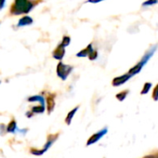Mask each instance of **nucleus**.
<instances>
[{
	"instance_id": "nucleus-2",
	"label": "nucleus",
	"mask_w": 158,
	"mask_h": 158,
	"mask_svg": "<svg viewBox=\"0 0 158 158\" xmlns=\"http://www.w3.org/2000/svg\"><path fill=\"white\" fill-rule=\"evenodd\" d=\"M58 134H56V135H49L48 136V142L45 144V147L41 150V151H36V150H35V149H32L31 150V152L33 153V154H35V155H41V154H43L45 152H47L48 149H49V147L53 144V142L57 139V138H58Z\"/></svg>"
},
{
	"instance_id": "nucleus-11",
	"label": "nucleus",
	"mask_w": 158,
	"mask_h": 158,
	"mask_svg": "<svg viewBox=\"0 0 158 158\" xmlns=\"http://www.w3.org/2000/svg\"><path fill=\"white\" fill-rule=\"evenodd\" d=\"M92 51H93L92 46L91 45H89V47L87 48H85L84 50L80 51V52L77 54V57H86V56H89Z\"/></svg>"
},
{
	"instance_id": "nucleus-8",
	"label": "nucleus",
	"mask_w": 158,
	"mask_h": 158,
	"mask_svg": "<svg viewBox=\"0 0 158 158\" xmlns=\"http://www.w3.org/2000/svg\"><path fill=\"white\" fill-rule=\"evenodd\" d=\"M142 68H143V65H142L141 63L138 62L134 67H132V68L128 71V73H129L131 76H134L135 74L139 73L141 71V69H142Z\"/></svg>"
},
{
	"instance_id": "nucleus-22",
	"label": "nucleus",
	"mask_w": 158,
	"mask_h": 158,
	"mask_svg": "<svg viewBox=\"0 0 158 158\" xmlns=\"http://www.w3.org/2000/svg\"><path fill=\"white\" fill-rule=\"evenodd\" d=\"M143 158H158V152H156L155 153H152V154L146 155Z\"/></svg>"
},
{
	"instance_id": "nucleus-6",
	"label": "nucleus",
	"mask_w": 158,
	"mask_h": 158,
	"mask_svg": "<svg viewBox=\"0 0 158 158\" xmlns=\"http://www.w3.org/2000/svg\"><path fill=\"white\" fill-rule=\"evenodd\" d=\"M131 77L132 76L129 73H126V74H123L121 76L115 77L114 80H113V86L114 87H119V86L125 84L127 80H129Z\"/></svg>"
},
{
	"instance_id": "nucleus-9",
	"label": "nucleus",
	"mask_w": 158,
	"mask_h": 158,
	"mask_svg": "<svg viewBox=\"0 0 158 158\" xmlns=\"http://www.w3.org/2000/svg\"><path fill=\"white\" fill-rule=\"evenodd\" d=\"M33 20L31 17L29 16H24L23 17L20 21H19V26H26V25H30L32 24Z\"/></svg>"
},
{
	"instance_id": "nucleus-13",
	"label": "nucleus",
	"mask_w": 158,
	"mask_h": 158,
	"mask_svg": "<svg viewBox=\"0 0 158 158\" xmlns=\"http://www.w3.org/2000/svg\"><path fill=\"white\" fill-rule=\"evenodd\" d=\"M16 128H17V123H16L15 120H12V121L9 124V126H8L7 131H8V132H10V133H13V132H15Z\"/></svg>"
},
{
	"instance_id": "nucleus-10",
	"label": "nucleus",
	"mask_w": 158,
	"mask_h": 158,
	"mask_svg": "<svg viewBox=\"0 0 158 158\" xmlns=\"http://www.w3.org/2000/svg\"><path fill=\"white\" fill-rule=\"evenodd\" d=\"M47 104H48V114H50L53 109H54V106H55V102H54V99L52 98V96H49L47 98Z\"/></svg>"
},
{
	"instance_id": "nucleus-20",
	"label": "nucleus",
	"mask_w": 158,
	"mask_h": 158,
	"mask_svg": "<svg viewBox=\"0 0 158 158\" xmlns=\"http://www.w3.org/2000/svg\"><path fill=\"white\" fill-rule=\"evenodd\" d=\"M69 44H70V37H69V36H65V37H63L62 43H61L60 45H62V46L65 48V47H67Z\"/></svg>"
},
{
	"instance_id": "nucleus-25",
	"label": "nucleus",
	"mask_w": 158,
	"mask_h": 158,
	"mask_svg": "<svg viewBox=\"0 0 158 158\" xmlns=\"http://www.w3.org/2000/svg\"><path fill=\"white\" fill-rule=\"evenodd\" d=\"M0 83H1V82H0Z\"/></svg>"
},
{
	"instance_id": "nucleus-18",
	"label": "nucleus",
	"mask_w": 158,
	"mask_h": 158,
	"mask_svg": "<svg viewBox=\"0 0 158 158\" xmlns=\"http://www.w3.org/2000/svg\"><path fill=\"white\" fill-rule=\"evenodd\" d=\"M152 100H153L154 102H157V101H158V84L154 87V89H153V90H152Z\"/></svg>"
},
{
	"instance_id": "nucleus-4",
	"label": "nucleus",
	"mask_w": 158,
	"mask_h": 158,
	"mask_svg": "<svg viewBox=\"0 0 158 158\" xmlns=\"http://www.w3.org/2000/svg\"><path fill=\"white\" fill-rule=\"evenodd\" d=\"M157 48H158V45H153V46H152L146 52H145V54L143 55V57L141 58V60L139 61V63H141L143 66L150 60V59L154 55V53H155V51L157 50Z\"/></svg>"
},
{
	"instance_id": "nucleus-1",
	"label": "nucleus",
	"mask_w": 158,
	"mask_h": 158,
	"mask_svg": "<svg viewBox=\"0 0 158 158\" xmlns=\"http://www.w3.org/2000/svg\"><path fill=\"white\" fill-rule=\"evenodd\" d=\"M33 3L29 2L28 0H15V5L12 8V13L22 14L29 12L33 8Z\"/></svg>"
},
{
	"instance_id": "nucleus-12",
	"label": "nucleus",
	"mask_w": 158,
	"mask_h": 158,
	"mask_svg": "<svg viewBox=\"0 0 158 158\" xmlns=\"http://www.w3.org/2000/svg\"><path fill=\"white\" fill-rule=\"evenodd\" d=\"M78 108H79V107H76V108L73 109V110H72L70 113H68V114H67V117H66V119H65V123H66L67 125H70V124H71V122H72V119H73V115L75 114V113L77 112Z\"/></svg>"
},
{
	"instance_id": "nucleus-24",
	"label": "nucleus",
	"mask_w": 158,
	"mask_h": 158,
	"mask_svg": "<svg viewBox=\"0 0 158 158\" xmlns=\"http://www.w3.org/2000/svg\"><path fill=\"white\" fill-rule=\"evenodd\" d=\"M4 2H5V0H0V8H2L4 6Z\"/></svg>"
},
{
	"instance_id": "nucleus-14",
	"label": "nucleus",
	"mask_w": 158,
	"mask_h": 158,
	"mask_svg": "<svg viewBox=\"0 0 158 158\" xmlns=\"http://www.w3.org/2000/svg\"><path fill=\"white\" fill-rule=\"evenodd\" d=\"M152 83H150V82H146V83L144 84L143 88H142V90H141L140 94H141V95H145V94H147V93L150 91V89H151V88H152Z\"/></svg>"
},
{
	"instance_id": "nucleus-7",
	"label": "nucleus",
	"mask_w": 158,
	"mask_h": 158,
	"mask_svg": "<svg viewBox=\"0 0 158 158\" xmlns=\"http://www.w3.org/2000/svg\"><path fill=\"white\" fill-rule=\"evenodd\" d=\"M64 53H65V50H64V47L62 45H60L56 49L55 51L53 52V57L57 60H61L64 56Z\"/></svg>"
},
{
	"instance_id": "nucleus-16",
	"label": "nucleus",
	"mask_w": 158,
	"mask_h": 158,
	"mask_svg": "<svg viewBox=\"0 0 158 158\" xmlns=\"http://www.w3.org/2000/svg\"><path fill=\"white\" fill-rule=\"evenodd\" d=\"M28 101H29V102H39L42 105H44V102H45L44 98H43V97H41V96H34V97H30V98L28 99Z\"/></svg>"
},
{
	"instance_id": "nucleus-15",
	"label": "nucleus",
	"mask_w": 158,
	"mask_h": 158,
	"mask_svg": "<svg viewBox=\"0 0 158 158\" xmlns=\"http://www.w3.org/2000/svg\"><path fill=\"white\" fill-rule=\"evenodd\" d=\"M129 93V91L128 90H125V91H121L120 93H118L117 95H116V99L118 100V101H120V102H123L126 98H127V94Z\"/></svg>"
},
{
	"instance_id": "nucleus-17",
	"label": "nucleus",
	"mask_w": 158,
	"mask_h": 158,
	"mask_svg": "<svg viewBox=\"0 0 158 158\" xmlns=\"http://www.w3.org/2000/svg\"><path fill=\"white\" fill-rule=\"evenodd\" d=\"M158 4V0H146L145 2L142 3V7H148V6H153Z\"/></svg>"
},
{
	"instance_id": "nucleus-19",
	"label": "nucleus",
	"mask_w": 158,
	"mask_h": 158,
	"mask_svg": "<svg viewBox=\"0 0 158 158\" xmlns=\"http://www.w3.org/2000/svg\"><path fill=\"white\" fill-rule=\"evenodd\" d=\"M32 111H33V113H39V114H41V113H43L45 111V106L44 105H41V106L34 107Z\"/></svg>"
},
{
	"instance_id": "nucleus-3",
	"label": "nucleus",
	"mask_w": 158,
	"mask_h": 158,
	"mask_svg": "<svg viewBox=\"0 0 158 158\" xmlns=\"http://www.w3.org/2000/svg\"><path fill=\"white\" fill-rule=\"evenodd\" d=\"M72 70H73V68L71 66H68V65H65V64L60 62L58 64V67H57V73L61 79L65 80V79L67 78V76L72 72Z\"/></svg>"
},
{
	"instance_id": "nucleus-5",
	"label": "nucleus",
	"mask_w": 158,
	"mask_h": 158,
	"mask_svg": "<svg viewBox=\"0 0 158 158\" xmlns=\"http://www.w3.org/2000/svg\"><path fill=\"white\" fill-rule=\"evenodd\" d=\"M107 131H108V129H107V127H105V128L102 129L101 131H98L97 133L93 134V135L88 139V141H87V146H89V145L94 144V143H96L97 141H99V140L107 133Z\"/></svg>"
},
{
	"instance_id": "nucleus-23",
	"label": "nucleus",
	"mask_w": 158,
	"mask_h": 158,
	"mask_svg": "<svg viewBox=\"0 0 158 158\" xmlns=\"http://www.w3.org/2000/svg\"><path fill=\"white\" fill-rule=\"evenodd\" d=\"M101 1H102V0H89V2H91V3H98Z\"/></svg>"
},
{
	"instance_id": "nucleus-21",
	"label": "nucleus",
	"mask_w": 158,
	"mask_h": 158,
	"mask_svg": "<svg viewBox=\"0 0 158 158\" xmlns=\"http://www.w3.org/2000/svg\"><path fill=\"white\" fill-rule=\"evenodd\" d=\"M89 59L91 60H96V58L98 57V53L96 52V51H92L89 55Z\"/></svg>"
}]
</instances>
